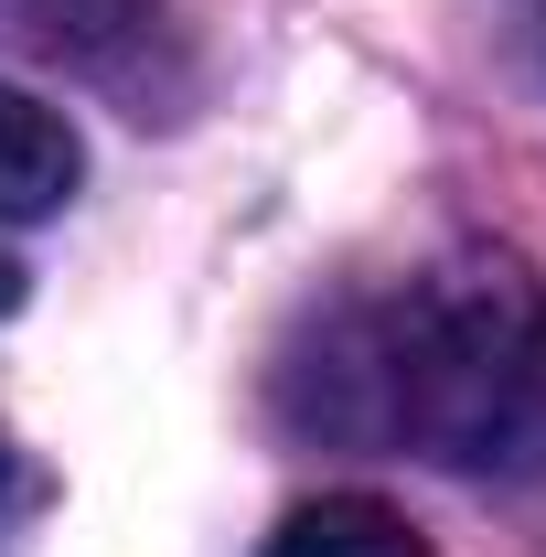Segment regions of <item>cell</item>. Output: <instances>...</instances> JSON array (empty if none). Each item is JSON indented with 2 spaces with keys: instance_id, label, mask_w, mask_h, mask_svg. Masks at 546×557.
I'll return each instance as SVG.
<instances>
[{
  "instance_id": "obj_1",
  "label": "cell",
  "mask_w": 546,
  "mask_h": 557,
  "mask_svg": "<svg viewBox=\"0 0 546 557\" xmlns=\"http://www.w3.org/2000/svg\"><path fill=\"white\" fill-rule=\"evenodd\" d=\"M278 408L311 440L418 450L472 483H546V278L450 258L386 300H343L278 364Z\"/></svg>"
},
{
  "instance_id": "obj_2",
  "label": "cell",
  "mask_w": 546,
  "mask_h": 557,
  "mask_svg": "<svg viewBox=\"0 0 546 557\" xmlns=\"http://www.w3.org/2000/svg\"><path fill=\"white\" fill-rule=\"evenodd\" d=\"M75 183H86V139L65 129V108L0 86V225H44V214H65Z\"/></svg>"
},
{
  "instance_id": "obj_3",
  "label": "cell",
  "mask_w": 546,
  "mask_h": 557,
  "mask_svg": "<svg viewBox=\"0 0 546 557\" xmlns=\"http://www.w3.org/2000/svg\"><path fill=\"white\" fill-rule=\"evenodd\" d=\"M139 33H150V0H0V44L86 65V75H108Z\"/></svg>"
},
{
  "instance_id": "obj_4",
  "label": "cell",
  "mask_w": 546,
  "mask_h": 557,
  "mask_svg": "<svg viewBox=\"0 0 546 557\" xmlns=\"http://www.w3.org/2000/svg\"><path fill=\"white\" fill-rule=\"evenodd\" d=\"M269 557H429V536L375 493H322L269 536Z\"/></svg>"
},
{
  "instance_id": "obj_5",
  "label": "cell",
  "mask_w": 546,
  "mask_h": 557,
  "mask_svg": "<svg viewBox=\"0 0 546 557\" xmlns=\"http://www.w3.org/2000/svg\"><path fill=\"white\" fill-rule=\"evenodd\" d=\"M0 311H22V258H0Z\"/></svg>"
},
{
  "instance_id": "obj_6",
  "label": "cell",
  "mask_w": 546,
  "mask_h": 557,
  "mask_svg": "<svg viewBox=\"0 0 546 557\" xmlns=\"http://www.w3.org/2000/svg\"><path fill=\"white\" fill-rule=\"evenodd\" d=\"M11 493H22V472H11V440H0V515H11Z\"/></svg>"
},
{
  "instance_id": "obj_7",
  "label": "cell",
  "mask_w": 546,
  "mask_h": 557,
  "mask_svg": "<svg viewBox=\"0 0 546 557\" xmlns=\"http://www.w3.org/2000/svg\"><path fill=\"white\" fill-rule=\"evenodd\" d=\"M525 22H536V54H546V0H525Z\"/></svg>"
}]
</instances>
